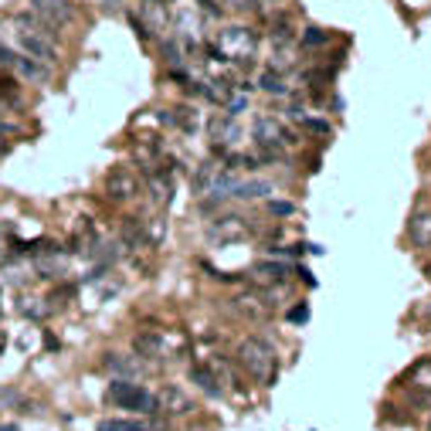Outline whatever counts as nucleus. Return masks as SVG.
<instances>
[{"instance_id": "1", "label": "nucleus", "mask_w": 431, "mask_h": 431, "mask_svg": "<svg viewBox=\"0 0 431 431\" xmlns=\"http://www.w3.org/2000/svg\"><path fill=\"white\" fill-rule=\"evenodd\" d=\"M10 24H14V41H17V48H21L24 55L38 58L44 65L58 61V31H55V28L41 24L31 10H28V14H14Z\"/></svg>"}, {"instance_id": "2", "label": "nucleus", "mask_w": 431, "mask_h": 431, "mask_svg": "<svg viewBox=\"0 0 431 431\" xmlns=\"http://www.w3.org/2000/svg\"><path fill=\"white\" fill-rule=\"evenodd\" d=\"M238 363H241V370H245L251 381H258V384H272L275 370H278V356H275V350L262 340V336L241 340V347H238Z\"/></svg>"}, {"instance_id": "3", "label": "nucleus", "mask_w": 431, "mask_h": 431, "mask_svg": "<svg viewBox=\"0 0 431 431\" xmlns=\"http://www.w3.org/2000/svg\"><path fill=\"white\" fill-rule=\"evenodd\" d=\"M109 397L116 401L119 408H126V411H143V414L157 411V397L150 391H143V387H136V384H129V381H116Z\"/></svg>"}, {"instance_id": "4", "label": "nucleus", "mask_w": 431, "mask_h": 431, "mask_svg": "<svg viewBox=\"0 0 431 431\" xmlns=\"http://www.w3.org/2000/svg\"><path fill=\"white\" fill-rule=\"evenodd\" d=\"M31 3V14L38 17L41 24H48V28H65L72 17H75V7H72V0H28Z\"/></svg>"}, {"instance_id": "5", "label": "nucleus", "mask_w": 431, "mask_h": 431, "mask_svg": "<svg viewBox=\"0 0 431 431\" xmlns=\"http://www.w3.org/2000/svg\"><path fill=\"white\" fill-rule=\"evenodd\" d=\"M106 194H109V200H133L140 194V180H136V173L126 163H116L106 173Z\"/></svg>"}, {"instance_id": "6", "label": "nucleus", "mask_w": 431, "mask_h": 431, "mask_svg": "<svg viewBox=\"0 0 431 431\" xmlns=\"http://www.w3.org/2000/svg\"><path fill=\"white\" fill-rule=\"evenodd\" d=\"M10 68H14V72H21L24 79H31V82H51V68H48L44 61H38V58L24 55V51H14Z\"/></svg>"}, {"instance_id": "7", "label": "nucleus", "mask_w": 431, "mask_h": 431, "mask_svg": "<svg viewBox=\"0 0 431 431\" xmlns=\"http://www.w3.org/2000/svg\"><path fill=\"white\" fill-rule=\"evenodd\" d=\"M180 408H191V401L177 391V387H163V391L157 394V411H163V414H180Z\"/></svg>"}, {"instance_id": "8", "label": "nucleus", "mask_w": 431, "mask_h": 431, "mask_svg": "<svg viewBox=\"0 0 431 431\" xmlns=\"http://www.w3.org/2000/svg\"><path fill=\"white\" fill-rule=\"evenodd\" d=\"M122 241H126V248H146L150 245V235L140 224V218H126L122 221Z\"/></svg>"}, {"instance_id": "9", "label": "nucleus", "mask_w": 431, "mask_h": 431, "mask_svg": "<svg viewBox=\"0 0 431 431\" xmlns=\"http://www.w3.org/2000/svg\"><path fill=\"white\" fill-rule=\"evenodd\" d=\"M408 235L418 248H428L431 245V214H414L411 224H408Z\"/></svg>"}, {"instance_id": "10", "label": "nucleus", "mask_w": 431, "mask_h": 431, "mask_svg": "<svg viewBox=\"0 0 431 431\" xmlns=\"http://www.w3.org/2000/svg\"><path fill=\"white\" fill-rule=\"evenodd\" d=\"M401 384H414V387H431V360H418L404 377Z\"/></svg>"}, {"instance_id": "11", "label": "nucleus", "mask_w": 431, "mask_h": 431, "mask_svg": "<svg viewBox=\"0 0 431 431\" xmlns=\"http://www.w3.org/2000/svg\"><path fill=\"white\" fill-rule=\"evenodd\" d=\"M272 191L265 180H248V184H235L231 187V197H241V200H248V197H265Z\"/></svg>"}, {"instance_id": "12", "label": "nucleus", "mask_w": 431, "mask_h": 431, "mask_svg": "<svg viewBox=\"0 0 431 431\" xmlns=\"http://www.w3.org/2000/svg\"><path fill=\"white\" fill-rule=\"evenodd\" d=\"M95 431H150L143 421H122V418H106V421H99V428Z\"/></svg>"}, {"instance_id": "13", "label": "nucleus", "mask_w": 431, "mask_h": 431, "mask_svg": "<svg viewBox=\"0 0 431 431\" xmlns=\"http://www.w3.org/2000/svg\"><path fill=\"white\" fill-rule=\"evenodd\" d=\"M150 191H157L160 204H166V200H170V173H166V170H157V173L150 177Z\"/></svg>"}, {"instance_id": "14", "label": "nucleus", "mask_w": 431, "mask_h": 431, "mask_svg": "<svg viewBox=\"0 0 431 431\" xmlns=\"http://www.w3.org/2000/svg\"><path fill=\"white\" fill-rule=\"evenodd\" d=\"M258 88H265V92H282V88H285V85H282V75H278V72H275V68H265V72H262V75H258Z\"/></svg>"}, {"instance_id": "15", "label": "nucleus", "mask_w": 431, "mask_h": 431, "mask_svg": "<svg viewBox=\"0 0 431 431\" xmlns=\"http://www.w3.org/2000/svg\"><path fill=\"white\" fill-rule=\"evenodd\" d=\"M136 350L143 353V356H157L160 336H153V333H140V336H136Z\"/></svg>"}, {"instance_id": "16", "label": "nucleus", "mask_w": 431, "mask_h": 431, "mask_svg": "<svg viewBox=\"0 0 431 431\" xmlns=\"http://www.w3.org/2000/svg\"><path fill=\"white\" fill-rule=\"evenodd\" d=\"M194 381H197V384H200V387H204L207 394H211V397H218V394H221L218 381H214V374H211V370H204V367H197V370H194Z\"/></svg>"}, {"instance_id": "17", "label": "nucleus", "mask_w": 431, "mask_h": 431, "mask_svg": "<svg viewBox=\"0 0 431 431\" xmlns=\"http://www.w3.org/2000/svg\"><path fill=\"white\" fill-rule=\"evenodd\" d=\"M292 38H296V35H292V24H285V21H275V24H272V41H275V44H278V48H285V44H289Z\"/></svg>"}, {"instance_id": "18", "label": "nucleus", "mask_w": 431, "mask_h": 431, "mask_svg": "<svg viewBox=\"0 0 431 431\" xmlns=\"http://www.w3.org/2000/svg\"><path fill=\"white\" fill-rule=\"evenodd\" d=\"M329 41V35L323 31V28H306V35H303V44L306 48H319V44H326Z\"/></svg>"}, {"instance_id": "19", "label": "nucleus", "mask_w": 431, "mask_h": 431, "mask_svg": "<svg viewBox=\"0 0 431 431\" xmlns=\"http://www.w3.org/2000/svg\"><path fill=\"white\" fill-rule=\"evenodd\" d=\"M285 272H289V265H258V275H265L269 282H278Z\"/></svg>"}, {"instance_id": "20", "label": "nucleus", "mask_w": 431, "mask_h": 431, "mask_svg": "<svg viewBox=\"0 0 431 431\" xmlns=\"http://www.w3.org/2000/svg\"><path fill=\"white\" fill-rule=\"evenodd\" d=\"M197 7H200L204 14H211V17H221V14H224V7H221L218 0H197Z\"/></svg>"}, {"instance_id": "21", "label": "nucleus", "mask_w": 431, "mask_h": 431, "mask_svg": "<svg viewBox=\"0 0 431 431\" xmlns=\"http://www.w3.org/2000/svg\"><path fill=\"white\" fill-rule=\"evenodd\" d=\"M231 10H255L258 7V0H224Z\"/></svg>"}, {"instance_id": "22", "label": "nucleus", "mask_w": 431, "mask_h": 431, "mask_svg": "<svg viewBox=\"0 0 431 431\" xmlns=\"http://www.w3.org/2000/svg\"><path fill=\"white\" fill-rule=\"evenodd\" d=\"M303 126L313 133H329V122H323V119H303Z\"/></svg>"}, {"instance_id": "23", "label": "nucleus", "mask_w": 431, "mask_h": 431, "mask_svg": "<svg viewBox=\"0 0 431 431\" xmlns=\"http://www.w3.org/2000/svg\"><path fill=\"white\" fill-rule=\"evenodd\" d=\"M269 211H272V214H292L296 207H292L289 200H272V204H269Z\"/></svg>"}, {"instance_id": "24", "label": "nucleus", "mask_w": 431, "mask_h": 431, "mask_svg": "<svg viewBox=\"0 0 431 431\" xmlns=\"http://www.w3.org/2000/svg\"><path fill=\"white\" fill-rule=\"evenodd\" d=\"M289 319H292V323H306V319H309V306H296V309L289 313Z\"/></svg>"}, {"instance_id": "25", "label": "nucleus", "mask_w": 431, "mask_h": 431, "mask_svg": "<svg viewBox=\"0 0 431 431\" xmlns=\"http://www.w3.org/2000/svg\"><path fill=\"white\" fill-rule=\"evenodd\" d=\"M3 401H17V394H14V391H0V404H3Z\"/></svg>"}, {"instance_id": "26", "label": "nucleus", "mask_w": 431, "mask_h": 431, "mask_svg": "<svg viewBox=\"0 0 431 431\" xmlns=\"http://www.w3.org/2000/svg\"><path fill=\"white\" fill-rule=\"evenodd\" d=\"M421 316H425V319H428V323H431V303H428V306H425V309H421Z\"/></svg>"}, {"instance_id": "27", "label": "nucleus", "mask_w": 431, "mask_h": 431, "mask_svg": "<svg viewBox=\"0 0 431 431\" xmlns=\"http://www.w3.org/2000/svg\"><path fill=\"white\" fill-rule=\"evenodd\" d=\"M0 431H21L17 425H0Z\"/></svg>"}, {"instance_id": "28", "label": "nucleus", "mask_w": 431, "mask_h": 431, "mask_svg": "<svg viewBox=\"0 0 431 431\" xmlns=\"http://www.w3.org/2000/svg\"><path fill=\"white\" fill-rule=\"evenodd\" d=\"M106 3H119V0H106Z\"/></svg>"}]
</instances>
